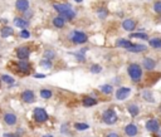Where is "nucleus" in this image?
<instances>
[{"label":"nucleus","mask_w":161,"mask_h":137,"mask_svg":"<svg viewBox=\"0 0 161 137\" xmlns=\"http://www.w3.org/2000/svg\"><path fill=\"white\" fill-rule=\"evenodd\" d=\"M128 76L131 77V79L134 82H139L142 77V69H141V67L136 63H132L130 64V67H128Z\"/></svg>","instance_id":"nucleus-1"},{"label":"nucleus","mask_w":161,"mask_h":137,"mask_svg":"<svg viewBox=\"0 0 161 137\" xmlns=\"http://www.w3.org/2000/svg\"><path fill=\"white\" fill-rule=\"evenodd\" d=\"M102 118L106 125H115L117 122V113L113 110H107L103 112Z\"/></svg>","instance_id":"nucleus-2"},{"label":"nucleus","mask_w":161,"mask_h":137,"mask_svg":"<svg viewBox=\"0 0 161 137\" xmlns=\"http://www.w3.org/2000/svg\"><path fill=\"white\" fill-rule=\"evenodd\" d=\"M71 39L76 44H83L87 42V35L83 31H73V34L71 35Z\"/></svg>","instance_id":"nucleus-3"},{"label":"nucleus","mask_w":161,"mask_h":137,"mask_svg":"<svg viewBox=\"0 0 161 137\" xmlns=\"http://www.w3.org/2000/svg\"><path fill=\"white\" fill-rule=\"evenodd\" d=\"M34 118H36V121L39 122V123L45 122V121L48 120V113L45 112V110L38 107V108L34 110Z\"/></svg>","instance_id":"nucleus-4"},{"label":"nucleus","mask_w":161,"mask_h":137,"mask_svg":"<svg viewBox=\"0 0 161 137\" xmlns=\"http://www.w3.org/2000/svg\"><path fill=\"white\" fill-rule=\"evenodd\" d=\"M146 130L147 131H150V132H159V130H160V123H159V121L156 120V118H151V120H149L147 122H146Z\"/></svg>","instance_id":"nucleus-5"},{"label":"nucleus","mask_w":161,"mask_h":137,"mask_svg":"<svg viewBox=\"0 0 161 137\" xmlns=\"http://www.w3.org/2000/svg\"><path fill=\"white\" fill-rule=\"evenodd\" d=\"M130 93H131V89H130V88L122 87V88L117 89V92H116V98L120 99V101H123V99H126L128 96H130Z\"/></svg>","instance_id":"nucleus-6"},{"label":"nucleus","mask_w":161,"mask_h":137,"mask_svg":"<svg viewBox=\"0 0 161 137\" xmlns=\"http://www.w3.org/2000/svg\"><path fill=\"white\" fill-rule=\"evenodd\" d=\"M122 28L125 30H127V31H132L136 28V21L134 19H126L122 23Z\"/></svg>","instance_id":"nucleus-7"},{"label":"nucleus","mask_w":161,"mask_h":137,"mask_svg":"<svg viewBox=\"0 0 161 137\" xmlns=\"http://www.w3.org/2000/svg\"><path fill=\"white\" fill-rule=\"evenodd\" d=\"M21 99L25 102V103H30V102H33L34 101V93H33V91H29V89L24 91L21 93Z\"/></svg>","instance_id":"nucleus-8"},{"label":"nucleus","mask_w":161,"mask_h":137,"mask_svg":"<svg viewBox=\"0 0 161 137\" xmlns=\"http://www.w3.org/2000/svg\"><path fill=\"white\" fill-rule=\"evenodd\" d=\"M137 132H139V130H137V127H136L134 123H130V125H127V126L125 127V133H126L127 136H130V137L136 136Z\"/></svg>","instance_id":"nucleus-9"},{"label":"nucleus","mask_w":161,"mask_h":137,"mask_svg":"<svg viewBox=\"0 0 161 137\" xmlns=\"http://www.w3.org/2000/svg\"><path fill=\"white\" fill-rule=\"evenodd\" d=\"M29 54H30V50H29V48H26V47H20V48L17 50V55H18L19 59H26V58L29 57Z\"/></svg>","instance_id":"nucleus-10"},{"label":"nucleus","mask_w":161,"mask_h":137,"mask_svg":"<svg viewBox=\"0 0 161 137\" xmlns=\"http://www.w3.org/2000/svg\"><path fill=\"white\" fill-rule=\"evenodd\" d=\"M142 63H144V68L146 71H152L155 68V65H156V62L154 59H151V58H145L142 60Z\"/></svg>","instance_id":"nucleus-11"},{"label":"nucleus","mask_w":161,"mask_h":137,"mask_svg":"<svg viewBox=\"0 0 161 137\" xmlns=\"http://www.w3.org/2000/svg\"><path fill=\"white\" fill-rule=\"evenodd\" d=\"M54 9L60 14V13H66L68 10H72V7L69 4H54Z\"/></svg>","instance_id":"nucleus-12"},{"label":"nucleus","mask_w":161,"mask_h":137,"mask_svg":"<svg viewBox=\"0 0 161 137\" xmlns=\"http://www.w3.org/2000/svg\"><path fill=\"white\" fill-rule=\"evenodd\" d=\"M18 68L20 69V72L23 73H28L30 71V63L29 62H25V60H20L18 63Z\"/></svg>","instance_id":"nucleus-13"},{"label":"nucleus","mask_w":161,"mask_h":137,"mask_svg":"<svg viewBox=\"0 0 161 137\" xmlns=\"http://www.w3.org/2000/svg\"><path fill=\"white\" fill-rule=\"evenodd\" d=\"M4 121H5L7 125L13 126V125L17 123V116H15L14 113H7V115L4 116Z\"/></svg>","instance_id":"nucleus-14"},{"label":"nucleus","mask_w":161,"mask_h":137,"mask_svg":"<svg viewBox=\"0 0 161 137\" xmlns=\"http://www.w3.org/2000/svg\"><path fill=\"white\" fill-rule=\"evenodd\" d=\"M29 8V2L28 0H18L17 2V9L20 12H26Z\"/></svg>","instance_id":"nucleus-15"},{"label":"nucleus","mask_w":161,"mask_h":137,"mask_svg":"<svg viewBox=\"0 0 161 137\" xmlns=\"http://www.w3.org/2000/svg\"><path fill=\"white\" fill-rule=\"evenodd\" d=\"M116 45H117V47H122V48L128 49L130 47H132L134 44H132L130 40H127V39H120V40L116 42Z\"/></svg>","instance_id":"nucleus-16"},{"label":"nucleus","mask_w":161,"mask_h":137,"mask_svg":"<svg viewBox=\"0 0 161 137\" xmlns=\"http://www.w3.org/2000/svg\"><path fill=\"white\" fill-rule=\"evenodd\" d=\"M127 50L131 52V53H137V52H144V50H146V47H145V45H141V44H134L132 47L128 48Z\"/></svg>","instance_id":"nucleus-17"},{"label":"nucleus","mask_w":161,"mask_h":137,"mask_svg":"<svg viewBox=\"0 0 161 137\" xmlns=\"http://www.w3.org/2000/svg\"><path fill=\"white\" fill-rule=\"evenodd\" d=\"M97 105V101L94 98H91V97H86L83 99V106L84 107H92V106H96Z\"/></svg>","instance_id":"nucleus-18"},{"label":"nucleus","mask_w":161,"mask_h":137,"mask_svg":"<svg viewBox=\"0 0 161 137\" xmlns=\"http://www.w3.org/2000/svg\"><path fill=\"white\" fill-rule=\"evenodd\" d=\"M0 33H2V37H3V38H8V37H10L12 34H13V28H10V26H4V28H2Z\"/></svg>","instance_id":"nucleus-19"},{"label":"nucleus","mask_w":161,"mask_h":137,"mask_svg":"<svg viewBox=\"0 0 161 137\" xmlns=\"http://www.w3.org/2000/svg\"><path fill=\"white\" fill-rule=\"evenodd\" d=\"M14 24H15L17 26H19V28H23V29H25V28L29 25V23H28L26 20L20 19V18H15V19H14Z\"/></svg>","instance_id":"nucleus-20"},{"label":"nucleus","mask_w":161,"mask_h":137,"mask_svg":"<svg viewBox=\"0 0 161 137\" xmlns=\"http://www.w3.org/2000/svg\"><path fill=\"white\" fill-rule=\"evenodd\" d=\"M149 44L150 47L152 48H161V38H154V39H150L149 40Z\"/></svg>","instance_id":"nucleus-21"},{"label":"nucleus","mask_w":161,"mask_h":137,"mask_svg":"<svg viewBox=\"0 0 161 137\" xmlns=\"http://www.w3.org/2000/svg\"><path fill=\"white\" fill-rule=\"evenodd\" d=\"M60 17H62L63 19L71 20V19H73V18L76 17V13H74L73 10H68V12H66V13H60Z\"/></svg>","instance_id":"nucleus-22"},{"label":"nucleus","mask_w":161,"mask_h":137,"mask_svg":"<svg viewBox=\"0 0 161 137\" xmlns=\"http://www.w3.org/2000/svg\"><path fill=\"white\" fill-rule=\"evenodd\" d=\"M53 24H54V26H57V28H63V26H64V19L59 15V17H57V18L53 19Z\"/></svg>","instance_id":"nucleus-23"},{"label":"nucleus","mask_w":161,"mask_h":137,"mask_svg":"<svg viewBox=\"0 0 161 137\" xmlns=\"http://www.w3.org/2000/svg\"><path fill=\"white\" fill-rule=\"evenodd\" d=\"M128 112H130V115H131L132 117H136V116L139 115L140 110H139V107H137L136 105H131V106H128Z\"/></svg>","instance_id":"nucleus-24"},{"label":"nucleus","mask_w":161,"mask_h":137,"mask_svg":"<svg viewBox=\"0 0 161 137\" xmlns=\"http://www.w3.org/2000/svg\"><path fill=\"white\" fill-rule=\"evenodd\" d=\"M101 91L103 93H106V94H111L112 91H113V88H112L111 84H103V86H101Z\"/></svg>","instance_id":"nucleus-25"},{"label":"nucleus","mask_w":161,"mask_h":137,"mask_svg":"<svg viewBox=\"0 0 161 137\" xmlns=\"http://www.w3.org/2000/svg\"><path fill=\"white\" fill-rule=\"evenodd\" d=\"M131 38H140V39H147V34L146 33H132Z\"/></svg>","instance_id":"nucleus-26"},{"label":"nucleus","mask_w":161,"mask_h":137,"mask_svg":"<svg viewBox=\"0 0 161 137\" xmlns=\"http://www.w3.org/2000/svg\"><path fill=\"white\" fill-rule=\"evenodd\" d=\"M40 97H43L45 99L50 98L52 97V91H49V89H42L40 91Z\"/></svg>","instance_id":"nucleus-27"},{"label":"nucleus","mask_w":161,"mask_h":137,"mask_svg":"<svg viewBox=\"0 0 161 137\" xmlns=\"http://www.w3.org/2000/svg\"><path fill=\"white\" fill-rule=\"evenodd\" d=\"M101 71H102V68L97 64H93L91 67V73H101Z\"/></svg>","instance_id":"nucleus-28"},{"label":"nucleus","mask_w":161,"mask_h":137,"mask_svg":"<svg viewBox=\"0 0 161 137\" xmlns=\"http://www.w3.org/2000/svg\"><path fill=\"white\" fill-rule=\"evenodd\" d=\"M74 127H76V130H78V131H83V130H88L89 126L86 125V123H76Z\"/></svg>","instance_id":"nucleus-29"},{"label":"nucleus","mask_w":161,"mask_h":137,"mask_svg":"<svg viewBox=\"0 0 161 137\" xmlns=\"http://www.w3.org/2000/svg\"><path fill=\"white\" fill-rule=\"evenodd\" d=\"M154 10L157 13V14H161V0H159V2H156L154 4Z\"/></svg>","instance_id":"nucleus-30"},{"label":"nucleus","mask_w":161,"mask_h":137,"mask_svg":"<svg viewBox=\"0 0 161 137\" xmlns=\"http://www.w3.org/2000/svg\"><path fill=\"white\" fill-rule=\"evenodd\" d=\"M2 79H3L4 82L9 83V84H13V83H14V78H12V77H9V76H7V74H4V76L2 77Z\"/></svg>","instance_id":"nucleus-31"},{"label":"nucleus","mask_w":161,"mask_h":137,"mask_svg":"<svg viewBox=\"0 0 161 137\" xmlns=\"http://www.w3.org/2000/svg\"><path fill=\"white\" fill-rule=\"evenodd\" d=\"M20 37L24 38V39H28V38L30 37V33H29L26 29H23V30L20 31Z\"/></svg>","instance_id":"nucleus-32"},{"label":"nucleus","mask_w":161,"mask_h":137,"mask_svg":"<svg viewBox=\"0 0 161 137\" xmlns=\"http://www.w3.org/2000/svg\"><path fill=\"white\" fill-rule=\"evenodd\" d=\"M144 98L146 99V101H150V102H154V98L151 97V93L150 92H144Z\"/></svg>","instance_id":"nucleus-33"},{"label":"nucleus","mask_w":161,"mask_h":137,"mask_svg":"<svg viewBox=\"0 0 161 137\" xmlns=\"http://www.w3.org/2000/svg\"><path fill=\"white\" fill-rule=\"evenodd\" d=\"M40 65L44 67V68H50L52 63H50V60H43V62H40Z\"/></svg>","instance_id":"nucleus-34"},{"label":"nucleus","mask_w":161,"mask_h":137,"mask_svg":"<svg viewBox=\"0 0 161 137\" xmlns=\"http://www.w3.org/2000/svg\"><path fill=\"white\" fill-rule=\"evenodd\" d=\"M45 57H47L48 59H50V58L54 57V53H53L52 50H47V52H45Z\"/></svg>","instance_id":"nucleus-35"},{"label":"nucleus","mask_w":161,"mask_h":137,"mask_svg":"<svg viewBox=\"0 0 161 137\" xmlns=\"http://www.w3.org/2000/svg\"><path fill=\"white\" fill-rule=\"evenodd\" d=\"M98 15H100V18H105V17H107V12L102 9V10L98 12Z\"/></svg>","instance_id":"nucleus-36"},{"label":"nucleus","mask_w":161,"mask_h":137,"mask_svg":"<svg viewBox=\"0 0 161 137\" xmlns=\"http://www.w3.org/2000/svg\"><path fill=\"white\" fill-rule=\"evenodd\" d=\"M107 137H120V136H118L116 132H111V133L107 135Z\"/></svg>","instance_id":"nucleus-37"},{"label":"nucleus","mask_w":161,"mask_h":137,"mask_svg":"<svg viewBox=\"0 0 161 137\" xmlns=\"http://www.w3.org/2000/svg\"><path fill=\"white\" fill-rule=\"evenodd\" d=\"M4 137H19V135H12V133H5Z\"/></svg>","instance_id":"nucleus-38"},{"label":"nucleus","mask_w":161,"mask_h":137,"mask_svg":"<svg viewBox=\"0 0 161 137\" xmlns=\"http://www.w3.org/2000/svg\"><path fill=\"white\" fill-rule=\"evenodd\" d=\"M25 15H26V18H30L33 14H31V12H26V14H25Z\"/></svg>","instance_id":"nucleus-39"},{"label":"nucleus","mask_w":161,"mask_h":137,"mask_svg":"<svg viewBox=\"0 0 161 137\" xmlns=\"http://www.w3.org/2000/svg\"><path fill=\"white\" fill-rule=\"evenodd\" d=\"M36 77H37V78H44V76H43V74H37Z\"/></svg>","instance_id":"nucleus-40"},{"label":"nucleus","mask_w":161,"mask_h":137,"mask_svg":"<svg viewBox=\"0 0 161 137\" xmlns=\"http://www.w3.org/2000/svg\"><path fill=\"white\" fill-rule=\"evenodd\" d=\"M76 2H82V0H76Z\"/></svg>","instance_id":"nucleus-41"},{"label":"nucleus","mask_w":161,"mask_h":137,"mask_svg":"<svg viewBox=\"0 0 161 137\" xmlns=\"http://www.w3.org/2000/svg\"><path fill=\"white\" fill-rule=\"evenodd\" d=\"M45 137H52V136H45Z\"/></svg>","instance_id":"nucleus-42"}]
</instances>
